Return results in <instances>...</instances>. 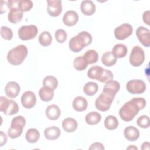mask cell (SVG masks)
Here are the masks:
<instances>
[{
    "label": "cell",
    "mask_w": 150,
    "mask_h": 150,
    "mask_svg": "<svg viewBox=\"0 0 150 150\" xmlns=\"http://www.w3.org/2000/svg\"><path fill=\"white\" fill-rule=\"evenodd\" d=\"M146 100L144 98H133L121 107L119 110L120 117L124 121H131L138 114L139 111L146 106Z\"/></svg>",
    "instance_id": "1"
},
{
    "label": "cell",
    "mask_w": 150,
    "mask_h": 150,
    "mask_svg": "<svg viewBox=\"0 0 150 150\" xmlns=\"http://www.w3.org/2000/svg\"><path fill=\"white\" fill-rule=\"evenodd\" d=\"M116 94L114 91L104 87L102 93L95 101L96 108L103 112L108 110Z\"/></svg>",
    "instance_id": "2"
},
{
    "label": "cell",
    "mask_w": 150,
    "mask_h": 150,
    "mask_svg": "<svg viewBox=\"0 0 150 150\" xmlns=\"http://www.w3.org/2000/svg\"><path fill=\"white\" fill-rule=\"evenodd\" d=\"M92 42L91 35L86 31L79 32L77 36H73L69 41V46L73 52H79L84 47L91 44Z\"/></svg>",
    "instance_id": "3"
},
{
    "label": "cell",
    "mask_w": 150,
    "mask_h": 150,
    "mask_svg": "<svg viewBox=\"0 0 150 150\" xmlns=\"http://www.w3.org/2000/svg\"><path fill=\"white\" fill-rule=\"evenodd\" d=\"M27 54L26 46L23 45H19L9 51L7 54V60L12 65H19L24 61Z\"/></svg>",
    "instance_id": "4"
},
{
    "label": "cell",
    "mask_w": 150,
    "mask_h": 150,
    "mask_svg": "<svg viewBox=\"0 0 150 150\" xmlns=\"http://www.w3.org/2000/svg\"><path fill=\"white\" fill-rule=\"evenodd\" d=\"M25 124L26 120L23 117L19 115L14 117L12 120L11 127L8 131V136L12 139H15L21 136Z\"/></svg>",
    "instance_id": "5"
},
{
    "label": "cell",
    "mask_w": 150,
    "mask_h": 150,
    "mask_svg": "<svg viewBox=\"0 0 150 150\" xmlns=\"http://www.w3.org/2000/svg\"><path fill=\"white\" fill-rule=\"evenodd\" d=\"M0 111L6 115H12L18 112L19 106L15 101L8 100L4 96H1Z\"/></svg>",
    "instance_id": "6"
},
{
    "label": "cell",
    "mask_w": 150,
    "mask_h": 150,
    "mask_svg": "<svg viewBox=\"0 0 150 150\" xmlns=\"http://www.w3.org/2000/svg\"><path fill=\"white\" fill-rule=\"evenodd\" d=\"M145 53L139 46H135L131 50L129 56V63L134 67L141 66L144 62Z\"/></svg>",
    "instance_id": "7"
},
{
    "label": "cell",
    "mask_w": 150,
    "mask_h": 150,
    "mask_svg": "<svg viewBox=\"0 0 150 150\" xmlns=\"http://www.w3.org/2000/svg\"><path fill=\"white\" fill-rule=\"evenodd\" d=\"M38 33V28L34 25L22 26L18 30L19 39L22 40H28L33 39Z\"/></svg>",
    "instance_id": "8"
},
{
    "label": "cell",
    "mask_w": 150,
    "mask_h": 150,
    "mask_svg": "<svg viewBox=\"0 0 150 150\" xmlns=\"http://www.w3.org/2000/svg\"><path fill=\"white\" fill-rule=\"evenodd\" d=\"M126 88L131 94H139L143 93L145 91L146 84L142 80L134 79L127 82Z\"/></svg>",
    "instance_id": "9"
},
{
    "label": "cell",
    "mask_w": 150,
    "mask_h": 150,
    "mask_svg": "<svg viewBox=\"0 0 150 150\" xmlns=\"http://www.w3.org/2000/svg\"><path fill=\"white\" fill-rule=\"evenodd\" d=\"M133 32L132 26L128 23H123L114 29V36L118 40H124Z\"/></svg>",
    "instance_id": "10"
},
{
    "label": "cell",
    "mask_w": 150,
    "mask_h": 150,
    "mask_svg": "<svg viewBox=\"0 0 150 150\" xmlns=\"http://www.w3.org/2000/svg\"><path fill=\"white\" fill-rule=\"evenodd\" d=\"M47 11L49 15L56 17L60 15L62 11V1L60 0H49L47 1Z\"/></svg>",
    "instance_id": "11"
},
{
    "label": "cell",
    "mask_w": 150,
    "mask_h": 150,
    "mask_svg": "<svg viewBox=\"0 0 150 150\" xmlns=\"http://www.w3.org/2000/svg\"><path fill=\"white\" fill-rule=\"evenodd\" d=\"M36 103V97L34 93L31 91H25L21 96L22 106L27 109L33 107Z\"/></svg>",
    "instance_id": "12"
},
{
    "label": "cell",
    "mask_w": 150,
    "mask_h": 150,
    "mask_svg": "<svg viewBox=\"0 0 150 150\" xmlns=\"http://www.w3.org/2000/svg\"><path fill=\"white\" fill-rule=\"evenodd\" d=\"M149 30L144 26H139L136 30V35L139 42L145 47L150 46Z\"/></svg>",
    "instance_id": "13"
},
{
    "label": "cell",
    "mask_w": 150,
    "mask_h": 150,
    "mask_svg": "<svg viewBox=\"0 0 150 150\" xmlns=\"http://www.w3.org/2000/svg\"><path fill=\"white\" fill-rule=\"evenodd\" d=\"M21 88L19 85L15 81L8 82L5 87L6 95L9 98H15L20 93Z\"/></svg>",
    "instance_id": "14"
},
{
    "label": "cell",
    "mask_w": 150,
    "mask_h": 150,
    "mask_svg": "<svg viewBox=\"0 0 150 150\" xmlns=\"http://www.w3.org/2000/svg\"><path fill=\"white\" fill-rule=\"evenodd\" d=\"M79 21V16L77 13L73 10L67 11L63 15V22L64 25L68 26H73L75 25Z\"/></svg>",
    "instance_id": "15"
},
{
    "label": "cell",
    "mask_w": 150,
    "mask_h": 150,
    "mask_svg": "<svg viewBox=\"0 0 150 150\" xmlns=\"http://www.w3.org/2000/svg\"><path fill=\"white\" fill-rule=\"evenodd\" d=\"M80 9L84 15L90 16L94 13L96 11V5L92 1L85 0L81 2Z\"/></svg>",
    "instance_id": "16"
},
{
    "label": "cell",
    "mask_w": 150,
    "mask_h": 150,
    "mask_svg": "<svg viewBox=\"0 0 150 150\" xmlns=\"http://www.w3.org/2000/svg\"><path fill=\"white\" fill-rule=\"evenodd\" d=\"M23 17V12L16 7H12L8 13V21L14 24L21 21Z\"/></svg>",
    "instance_id": "17"
},
{
    "label": "cell",
    "mask_w": 150,
    "mask_h": 150,
    "mask_svg": "<svg viewBox=\"0 0 150 150\" xmlns=\"http://www.w3.org/2000/svg\"><path fill=\"white\" fill-rule=\"evenodd\" d=\"M45 114L48 119L50 120H56L60 117L61 111L57 105L52 104L46 108Z\"/></svg>",
    "instance_id": "18"
},
{
    "label": "cell",
    "mask_w": 150,
    "mask_h": 150,
    "mask_svg": "<svg viewBox=\"0 0 150 150\" xmlns=\"http://www.w3.org/2000/svg\"><path fill=\"white\" fill-rule=\"evenodd\" d=\"M124 135L128 141H134L138 139L139 131L134 126H128L124 130Z\"/></svg>",
    "instance_id": "19"
},
{
    "label": "cell",
    "mask_w": 150,
    "mask_h": 150,
    "mask_svg": "<svg viewBox=\"0 0 150 150\" xmlns=\"http://www.w3.org/2000/svg\"><path fill=\"white\" fill-rule=\"evenodd\" d=\"M72 105L74 110L79 112H81L86 110L88 103L87 101L84 97L82 96H77L73 100Z\"/></svg>",
    "instance_id": "20"
},
{
    "label": "cell",
    "mask_w": 150,
    "mask_h": 150,
    "mask_svg": "<svg viewBox=\"0 0 150 150\" xmlns=\"http://www.w3.org/2000/svg\"><path fill=\"white\" fill-rule=\"evenodd\" d=\"M60 135V129L55 126L46 128L44 131V136L48 140L57 139Z\"/></svg>",
    "instance_id": "21"
},
{
    "label": "cell",
    "mask_w": 150,
    "mask_h": 150,
    "mask_svg": "<svg viewBox=\"0 0 150 150\" xmlns=\"http://www.w3.org/2000/svg\"><path fill=\"white\" fill-rule=\"evenodd\" d=\"M62 127L67 132H73L75 131L77 128V121L72 118H66L62 121Z\"/></svg>",
    "instance_id": "22"
},
{
    "label": "cell",
    "mask_w": 150,
    "mask_h": 150,
    "mask_svg": "<svg viewBox=\"0 0 150 150\" xmlns=\"http://www.w3.org/2000/svg\"><path fill=\"white\" fill-rule=\"evenodd\" d=\"M112 53L117 58L124 57L128 52V49L125 45L121 43L115 45L112 50Z\"/></svg>",
    "instance_id": "23"
},
{
    "label": "cell",
    "mask_w": 150,
    "mask_h": 150,
    "mask_svg": "<svg viewBox=\"0 0 150 150\" xmlns=\"http://www.w3.org/2000/svg\"><path fill=\"white\" fill-rule=\"evenodd\" d=\"M39 95L41 100L45 102H48L52 100L53 98L54 92L51 88L43 86L40 88Z\"/></svg>",
    "instance_id": "24"
},
{
    "label": "cell",
    "mask_w": 150,
    "mask_h": 150,
    "mask_svg": "<svg viewBox=\"0 0 150 150\" xmlns=\"http://www.w3.org/2000/svg\"><path fill=\"white\" fill-rule=\"evenodd\" d=\"M101 62L104 65L111 67L116 63L117 58L114 56L111 51H108L103 54Z\"/></svg>",
    "instance_id": "25"
},
{
    "label": "cell",
    "mask_w": 150,
    "mask_h": 150,
    "mask_svg": "<svg viewBox=\"0 0 150 150\" xmlns=\"http://www.w3.org/2000/svg\"><path fill=\"white\" fill-rule=\"evenodd\" d=\"M101 120V115L100 113L92 111L88 113L85 117L86 122L89 125H96L98 124Z\"/></svg>",
    "instance_id": "26"
},
{
    "label": "cell",
    "mask_w": 150,
    "mask_h": 150,
    "mask_svg": "<svg viewBox=\"0 0 150 150\" xmlns=\"http://www.w3.org/2000/svg\"><path fill=\"white\" fill-rule=\"evenodd\" d=\"M25 138L28 142L35 143L40 138V133L36 128H30L26 131Z\"/></svg>",
    "instance_id": "27"
},
{
    "label": "cell",
    "mask_w": 150,
    "mask_h": 150,
    "mask_svg": "<svg viewBox=\"0 0 150 150\" xmlns=\"http://www.w3.org/2000/svg\"><path fill=\"white\" fill-rule=\"evenodd\" d=\"M104 126L108 130H114L118 126V121L115 116L108 115L104 120Z\"/></svg>",
    "instance_id": "28"
},
{
    "label": "cell",
    "mask_w": 150,
    "mask_h": 150,
    "mask_svg": "<svg viewBox=\"0 0 150 150\" xmlns=\"http://www.w3.org/2000/svg\"><path fill=\"white\" fill-rule=\"evenodd\" d=\"M104 69L99 66H94L91 67L87 71V76L91 79L97 80L101 75Z\"/></svg>",
    "instance_id": "29"
},
{
    "label": "cell",
    "mask_w": 150,
    "mask_h": 150,
    "mask_svg": "<svg viewBox=\"0 0 150 150\" xmlns=\"http://www.w3.org/2000/svg\"><path fill=\"white\" fill-rule=\"evenodd\" d=\"M43 85L51 88L52 90H55L58 86V81L57 79L53 76H46L43 80Z\"/></svg>",
    "instance_id": "30"
},
{
    "label": "cell",
    "mask_w": 150,
    "mask_h": 150,
    "mask_svg": "<svg viewBox=\"0 0 150 150\" xmlns=\"http://www.w3.org/2000/svg\"><path fill=\"white\" fill-rule=\"evenodd\" d=\"M98 89V86L96 83L89 81L84 86L83 91L87 96H92L97 92Z\"/></svg>",
    "instance_id": "31"
},
{
    "label": "cell",
    "mask_w": 150,
    "mask_h": 150,
    "mask_svg": "<svg viewBox=\"0 0 150 150\" xmlns=\"http://www.w3.org/2000/svg\"><path fill=\"white\" fill-rule=\"evenodd\" d=\"M88 63L83 56H78L76 57L73 61V66L75 69L78 71H83L85 70L87 66Z\"/></svg>",
    "instance_id": "32"
},
{
    "label": "cell",
    "mask_w": 150,
    "mask_h": 150,
    "mask_svg": "<svg viewBox=\"0 0 150 150\" xmlns=\"http://www.w3.org/2000/svg\"><path fill=\"white\" fill-rule=\"evenodd\" d=\"M84 59L89 64L96 63L98 59V53L93 49L88 50L83 55Z\"/></svg>",
    "instance_id": "33"
},
{
    "label": "cell",
    "mask_w": 150,
    "mask_h": 150,
    "mask_svg": "<svg viewBox=\"0 0 150 150\" xmlns=\"http://www.w3.org/2000/svg\"><path fill=\"white\" fill-rule=\"evenodd\" d=\"M52 41V36L47 31H44L39 36V42L43 46H49Z\"/></svg>",
    "instance_id": "34"
},
{
    "label": "cell",
    "mask_w": 150,
    "mask_h": 150,
    "mask_svg": "<svg viewBox=\"0 0 150 150\" xmlns=\"http://www.w3.org/2000/svg\"><path fill=\"white\" fill-rule=\"evenodd\" d=\"M33 7V2L30 0H19L18 2V8L23 12L30 11Z\"/></svg>",
    "instance_id": "35"
},
{
    "label": "cell",
    "mask_w": 150,
    "mask_h": 150,
    "mask_svg": "<svg viewBox=\"0 0 150 150\" xmlns=\"http://www.w3.org/2000/svg\"><path fill=\"white\" fill-rule=\"evenodd\" d=\"M113 74L111 71L104 69L101 75L98 79V81L101 83H107L111 80H113Z\"/></svg>",
    "instance_id": "36"
},
{
    "label": "cell",
    "mask_w": 150,
    "mask_h": 150,
    "mask_svg": "<svg viewBox=\"0 0 150 150\" xmlns=\"http://www.w3.org/2000/svg\"><path fill=\"white\" fill-rule=\"evenodd\" d=\"M137 125L142 128H147L149 127V118L147 115H143L140 116L137 120Z\"/></svg>",
    "instance_id": "37"
},
{
    "label": "cell",
    "mask_w": 150,
    "mask_h": 150,
    "mask_svg": "<svg viewBox=\"0 0 150 150\" xmlns=\"http://www.w3.org/2000/svg\"><path fill=\"white\" fill-rule=\"evenodd\" d=\"M1 35L4 39L10 40L13 37V32L8 27L2 26L1 28Z\"/></svg>",
    "instance_id": "38"
},
{
    "label": "cell",
    "mask_w": 150,
    "mask_h": 150,
    "mask_svg": "<svg viewBox=\"0 0 150 150\" xmlns=\"http://www.w3.org/2000/svg\"><path fill=\"white\" fill-rule=\"evenodd\" d=\"M55 39L58 43H64L67 39V33L63 29H59L55 32Z\"/></svg>",
    "instance_id": "39"
},
{
    "label": "cell",
    "mask_w": 150,
    "mask_h": 150,
    "mask_svg": "<svg viewBox=\"0 0 150 150\" xmlns=\"http://www.w3.org/2000/svg\"><path fill=\"white\" fill-rule=\"evenodd\" d=\"M90 150H94V149H97V150H104V146H103V144L100 142H94L91 145V146L89 148Z\"/></svg>",
    "instance_id": "40"
},
{
    "label": "cell",
    "mask_w": 150,
    "mask_h": 150,
    "mask_svg": "<svg viewBox=\"0 0 150 150\" xmlns=\"http://www.w3.org/2000/svg\"><path fill=\"white\" fill-rule=\"evenodd\" d=\"M0 138H1L0 146H3L6 143L8 139H7V136L6 134L2 131L0 132Z\"/></svg>",
    "instance_id": "41"
},
{
    "label": "cell",
    "mask_w": 150,
    "mask_h": 150,
    "mask_svg": "<svg viewBox=\"0 0 150 150\" xmlns=\"http://www.w3.org/2000/svg\"><path fill=\"white\" fill-rule=\"evenodd\" d=\"M142 18L144 23L148 25H150L149 22V11H146L144 12L142 15Z\"/></svg>",
    "instance_id": "42"
},
{
    "label": "cell",
    "mask_w": 150,
    "mask_h": 150,
    "mask_svg": "<svg viewBox=\"0 0 150 150\" xmlns=\"http://www.w3.org/2000/svg\"><path fill=\"white\" fill-rule=\"evenodd\" d=\"M149 142H144L141 146V149L142 150H145V149H149Z\"/></svg>",
    "instance_id": "43"
},
{
    "label": "cell",
    "mask_w": 150,
    "mask_h": 150,
    "mask_svg": "<svg viewBox=\"0 0 150 150\" xmlns=\"http://www.w3.org/2000/svg\"><path fill=\"white\" fill-rule=\"evenodd\" d=\"M127 149H138L137 147L134 146V145H131V146H129L127 148Z\"/></svg>",
    "instance_id": "44"
}]
</instances>
